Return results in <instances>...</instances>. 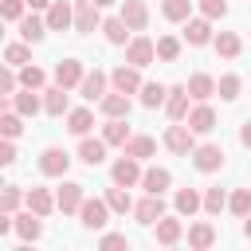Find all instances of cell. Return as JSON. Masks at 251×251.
Returning <instances> with one entry per match:
<instances>
[{
    "label": "cell",
    "mask_w": 251,
    "mask_h": 251,
    "mask_svg": "<svg viewBox=\"0 0 251 251\" xmlns=\"http://www.w3.org/2000/svg\"><path fill=\"white\" fill-rule=\"evenodd\" d=\"M8 106H12L16 114H24V118H35V114L43 110V98H39V90L24 86L20 94H12V98H8Z\"/></svg>",
    "instance_id": "8fae6325"
},
{
    "label": "cell",
    "mask_w": 251,
    "mask_h": 251,
    "mask_svg": "<svg viewBox=\"0 0 251 251\" xmlns=\"http://www.w3.org/2000/svg\"><path fill=\"white\" fill-rule=\"evenodd\" d=\"M90 126H94V114H90L86 106H78V110H71V114H67V129H71L75 137H86V133H90Z\"/></svg>",
    "instance_id": "f1b7e54d"
},
{
    "label": "cell",
    "mask_w": 251,
    "mask_h": 251,
    "mask_svg": "<svg viewBox=\"0 0 251 251\" xmlns=\"http://www.w3.org/2000/svg\"><path fill=\"white\" fill-rule=\"evenodd\" d=\"M188 94H192L196 102H208V98L216 94V78H212V75H192V78H188Z\"/></svg>",
    "instance_id": "d6a6232c"
},
{
    "label": "cell",
    "mask_w": 251,
    "mask_h": 251,
    "mask_svg": "<svg viewBox=\"0 0 251 251\" xmlns=\"http://www.w3.org/2000/svg\"><path fill=\"white\" fill-rule=\"evenodd\" d=\"M102 31H106V39H110L114 47H122V43H126V31H129V24H126L122 16H110V20H102Z\"/></svg>",
    "instance_id": "8d00e7d4"
},
{
    "label": "cell",
    "mask_w": 251,
    "mask_h": 251,
    "mask_svg": "<svg viewBox=\"0 0 251 251\" xmlns=\"http://www.w3.org/2000/svg\"><path fill=\"white\" fill-rule=\"evenodd\" d=\"M165 149L169 153H176V157H192V149H196V133H192V126L184 122H176V126H169L165 129Z\"/></svg>",
    "instance_id": "6da1fadb"
},
{
    "label": "cell",
    "mask_w": 251,
    "mask_h": 251,
    "mask_svg": "<svg viewBox=\"0 0 251 251\" xmlns=\"http://www.w3.org/2000/svg\"><path fill=\"white\" fill-rule=\"evenodd\" d=\"M243 51V39L235 35V31H220L216 35V55H224V59H235Z\"/></svg>",
    "instance_id": "e575fe53"
},
{
    "label": "cell",
    "mask_w": 251,
    "mask_h": 251,
    "mask_svg": "<svg viewBox=\"0 0 251 251\" xmlns=\"http://www.w3.org/2000/svg\"><path fill=\"white\" fill-rule=\"evenodd\" d=\"M67 169H71V157H67L59 145H47V149L39 153V173H43V176H67Z\"/></svg>",
    "instance_id": "5b68a950"
},
{
    "label": "cell",
    "mask_w": 251,
    "mask_h": 251,
    "mask_svg": "<svg viewBox=\"0 0 251 251\" xmlns=\"http://www.w3.org/2000/svg\"><path fill=\"white\" fill-rule=\"evenodd\" d=\"M239 75H220V82H216V94L224 98V102H231V98H239Z\"/></svg>",
    "instance_id": "60d3db41"
},
{
    "label": "cell",
    "mask_w": 251,
    "mask_h": 251,
    "mask_svg": "<svg viewBox=\"0 0 251 251\" xmlns=\"http://www.w3.org/2000/svg\"><path fill=\"white\" fill-rule=\"evenodd\" d=\"M78 220H82V227H90V231L106 227V224H110V204H106V196H102V200H98V196H94V200L86 196L82 208H78Z\"/></svg>",
    "instance_id": "7a4b0ae2"
},
{
    "label": "cell",
    "mask_w": 251,
    "mask_h": 251,
    "mask_svg": "<svg viewBox=\"0 0 251 251\" xmlns=\"http://www.w3.org/2000/svg\"><path fill=\"white\" fill-rule=\"evenodd\" d=\"M180 235H184V224H180L176 216H161V220H157V243H161V247L180 243Z\"/></svg>",
    "instance_id": "44dd1931"
},
{
    "label": "cell",
    "mask_w": 251,
    "mask_h": 251,
    "mask_svg": "<svg viewBox=\"0 0 251 251\" xmlns=\"http://www.w3.org/2000/svg\"><path fill=\"white\" fill-rule=\"evenodd\" d=\"M184 39H188L192 47H204V43L212 39V24H208V16H204V20H184Z\"/></svg>",
    "instance_id": "cb8c5ba5"
},
{
    "label": "cell",
    "mask_w": 251,
    "mask_h": 251,
    "mask_svg": "<svg viewBox=\"0 0 251 251\" xmlns=\"http://www.w3.org/2000/svg\"><path fill=\"white\" fill-rule=\"evenodd\" d=\"M16 86H20V75H16V71H12V63H8V67H4V75H0V94H8V98H12V94H16Z\"/></svg>",
    "instance_id": "7dc6e473"
},
{
    "label": "cell",
    "mask_w": 251,
    "mask_h": 251,
    "mask_svg": "<svg viewBox=\"0 0 251 251\" xmlns=\"http://www.w3.org/2000/svg\"><path fill=\"white\" fill-rule=\"evenodd\" d=\"M137 94H141V106H145V110H157V106L169 98V86H161V82H145Z\"/></svg>",
    "instance_id": "d590c367"
},
{
    "label": "cell",
    "mask_w": 251,
    "mask_h": 251,
    "mask_svg": "<svg viewBox=\"0 0 251 251\" xmlns=\"http://www.w3.org/2000/svg\"><path fill=\"white\" fill-rule=\"evenodd\" d=\"M24 196H27V192H20L16 184H8V188H4V196H0V212H16Z\"/></svg>",
    "instance_id": "f6af8a7d"
},
{
    "label": "cell",
    "mask_w": 251,
    "mask_h": 251,
    "mask_svg": "<svg viewBox=\"0 0 251 251\" xmlns=\"http://www.w3.org/2000/svg\"><path fill=\"white\" fill-rule=\"evenodd\" d=\"M153 59H157V43L145 39V35H133L129 47H126V63H133V67H149Z\"/></svg>",
    "instance_id": "52a82bcc"
},
{
    "label": "cell",
    "mask_w": 251,
    "mask_h": 251,
    "mask_svg": "<svg viewBox=\"0 0 251 251\" xmlns=\"http://www.w3.org/2000/svg\"><path fill=\"white\" fill-rule=\"evenodd\" d=\"M78 94H82L86 102H102V98H106V75H102V71H90V75L78 82Z\"/></svg>",
    "instance_id": "7402d4cb"
},
{
    "label": "cell",
    "mask_w": 251,
    "mask_h": 251,
    "mask_svg": "<svg viewBox=\"0 0 251 251\" xmlns=\"http://www.w3.org/2000/svg\"><path fill=\"white\" fill-rule=\"evenodd\" d=\"M126 153H129V157H137V161H145V157H153V153H157V141H153L149 133H133V137L126 141Z\"/></svg>",
    "instance_id": "4dcf8cb0"
},
{
    "label": "cell",
    "mask_w": 251,
    "mask_h": 251,
    "mask_svg": "<svg viewBox=\"0 0 251 251\" xmlns=\"http://www.w3.org/2000/svg\"><path fill=\"white\" fill-rule=\"evenodd\" d=\"M47 31H51V27H47V16H35V8H31L24 20H20V35H24L27 43H39Z\"/></svg>",
    "instance_id": "d6986e66"
},
{
    "label": "cell",
    "mask_w": 251,
    "mask_h": 251,
    "mask_svg": "<svg viewBox=\"0 0 251 251\" xmlns=\"http://www.w3.org/2000/svg\"><path fill=\"white\" fill-rule=\"evenodd\" d=\"M188 86H169V98H165V110H169V118L173 122H184L188 118Z\"/></svg>",
    "instance_id": "e0dca14e"
},
{
    "label": "cell",
    "mask_w": 251,
    "mask_h": 251,
    "mask_svg": "<svg viewBox=\"0 0 251 251\" xmlns=\"http://www.w3.org/2000/svg\"><path fill=\"white\" fill-rule=\"evenodd\" d=\"M47 27H51V31H67V27H75V4L55 0V4L47 8Z\"/></svg>",
    "instance_id": "4fadbf2b"
},
{
    "label": "cell",
    "mask_w": 251,
    "mask_h": 251,
    "mask_svg": "<svg viewBox=\"0 0 251 251\" xmlns=\"http://www.w3.org/2000/svg\"><path fill=\"white\" fill-rule=\"evenodd\" d=\"M173 208H176V216H196V212L204 208V196H200L196 188H176Z\"/></svg>",
    "instance_id": "ffe728a7"
},
{
    "label": "cell",
    "mask_w": 251,
    "mask_h": 251,
    "mask_svg": "<svg viewBox=\"0 0 251 251\" xmlns=\"http://www.w3.org/2000/svg\"><path fill=\"white\" fill-rule=\"evenodd\" d=\"M106 204H110V212H118V216L133 212V200H129V188H126V184H114V188H106Z\"/></svg>",
    "instance_id": "1f68e13d"
},
{
    "label": "cell",
    "mask_w": 251,
    "mask_h": 251,
    "mask_svg": "<svg viewBox=\"0 0 251 251\" xmlns=\"http://www.w3.org/2000/svg\"><path fill=\"white\" fill-rule=\"evenodd\" d=\"M184 122L192 126V133H212V129H216V110H212L208 102H196Z\"/></svg>",
    "instance_id": "5bb4252c"
},
{
    "label": "cell",
    "mask_w": 251,
    "mask_h": 251,
    "mask_svg": "<svg viewBox=\"0 0 251 251\" xmlns=\"http://www.w3.org/2000/svg\"><path fill=\"white\" fill-rule=\"evenodd\" d=\"M161 16L173 24H184L192 16V0H161Z\"/></svg>",
    "instance_id": "836d02e7"
},
{
    "label": "cell",
    "mask_w": 251,
    "mask_h": 251,
    "mask_svg": "<svg viewBox=\"0 0 251 251\" xmlns=\"http://www.w3.org/2000/svg\"><path fill=\"white\" fill-rule=\"evenodd\" d=\"M176 55H180V39H176V35H161V39H157V59L173 63Z\"/></svg>",
    "instance_id": "ee69618b"
},
{
    "label": "cell",
    "mask_w": 251,
    "mask_h": 251,
    "mask_svg": "<svg viewBox=\"0 0 251 251\" xmlns=\"http://www.w3.org/2000/svg\"><path fill=\"white\" fill-rule=\"evenodd\" d=\"M102 137H106V145H122V149H126V141H129L133 133H129L126 118H110V122H106V129H102Z\"/></svg>",
    "instance_id": "f546056e"
},
{
    "label": "cell",
    "mask_w": 251,
    "mask_h": 251,
    "mask_svg": "<svg viewBox=\"0 0 251 251\" xmlns=\"http://www.w3.org/2000/svg\"><path fill=\"white\" fill-rule=\"evenodd\" d=\"M98 243H102V247H106V251H114V247H126V251H129V239H126V235H122V231H106V235H102V239H98Z\"/></svg>",
    "instance_id": "681fc988"
},
{
    "label": "cell",
    "mask_w": 251,
    "mask_h": 251,
    "mask_svg": "<svg viewBox=\"0 0 251 251\" xmlns=\"http://www.w3.org/2000/svg\"><path fill=\"white\" fill-rule=\"evenodd\" d=\"M137 71H141V67H133V63H122V67L110 75V86H114V90H122V94H137V90L145 86Z\"/></svg>",
    "instance_id": "ba28073f"
},
{
    "label": "cell",
    "mask_w": 251,
    "mask_h": 251,
    "mask_svg": "<svg viewBox=\"0 0 251 251\" xmlns=\"http://www.w3.org/2000/svg\"><path fill=\"white\" fill-rule=\"evenodd\" d=\"M200 12H204L208 20H220V16H227V4H224V0H200Z\"/></svg>",
    "instance_id": "c3c4849f"
},
{
    "label": "cell",
    "mask_w": 251,
    "mask_h": 251,
    "mask_svg": "<svg viewBox=\"0 0 251 251\" xmlns=\"http://www.w3.org/2000/svg\"><path fill=\"white\" fill-rule=\"evenodd\" d=\"M43 82H47V75L35 67V63H27V67H20V86H31V90H43Z\"/></svg>",
    "instance_id": "ab89813d"
},
{
    "label": "cell",
    "mask_w": 251,
    "mask_h": 251,
    "mask_svg": "<svg viewBox=\"0 0 251 251\" xmlns=\"http://www.w3.org/2000/svg\"><path fill=\"white\" fill-rule=\"evenodd\" d=\"M212 243H216V227H212V224H204V220H200V224H192V227H188V247L208 251Z\"/></svg>",
    "instance_id": "4316f807"
},
{
    "label": "cell",
    "mask_w": 251,
    "mask_h": 251,
    "mask_svg": "<svg viewBox=\"0 0 251 251\" xmlns=\"http://www.w3.org/2000/svg\"><path fill=\"white\" fill-rule=\"evenodd\" d=\"M239 145H243V149H251V122H243V126H239Z\"/></svg>",
    "instance_id": "816d5d0a"
},
{
    "label": "cell",
    "mask_w": 251,
    "mask_h": 251,
    "mask_svg": "<svg viewBox=\"0 0 251 251\" xmlns=\"http://www.w3.org/2000/svg\"><path fill=\"white\" fill-rule=\"evenodd\" d=\"M24 204H27L31 212H39V216H51V212L59 208V204H55V196H51L47 188H31V192L24 196Z\"/></svg>",
    "instance_id": "484cf974"
},
{
    "label": "cell",
    "mask_w": 251,
    "mask_h": 251,
    "mask_svg": "<svg viewBox=\"0 0 251 251\" xmlns=\"http://www.w3.org/2000/svg\"><path fill=\"white\" fill-rule=\"evenodd\" d=\"M110 176H114V184H126V188H133V184H141V161L126 153V157H118V161H114Z\"/></svg>",
    "instance_id": "8992f818"
},
{
    "label": "cell",
    "mask_w": 251,
    "mask_h": 251,
    "mask_svg": "<svg viewBox=\"0 0 251 251\" xmlns=\"http://www.w3.org/2000/svg\"><path fill=\"white\" fill-rule=\"evenodd\" d=\"M94 27H102L98 4H94V0H75V31L86 35V31H94Z\"/></svg>",
    "instance_id": "30bf717a"
},
{
    "label": "cell",
    "mask_w": 251,
    "mask_h": 251,
    "mask_svg": "<svg viewBox=\"0 0 251 251\" xmlns=\"http://www.w3.org/2000/svg\"><path fill=\"white\" fill-rule=\"evenodd\" d=\"M102 114L106 118H129V94H122V90L106 94L102 98Z\"/></svg>",
    "instance_id": "83f0119b"
},
{
    "label": "cell",
    "mask_w": 251,
    "mask_h": 251,
    "mask_svg": "<svg viewBox=\"0 0 251 251\" xmlns=\"http://www.w3.org/2000/svg\"><path fill=\"white\" fill-rule=\"evenodd\" d=\"M122 20L129 24V31H145L149 24V8L141 0H122Z\"/></svg>",
    "instance_id": "ac0fdd59"
},
{
    "label": "cell",
    "mask_w": 251,
    "mask_h": 251,
    "mask_svg": "<svg viewBox=\"0 0 251 251\" xmlns=\"http://www.w3.org/2000/svg\"><path fill=\"white\" fill-rule=\"evenodd\" d=\"M43 110L51 114V118H63V114H71V98H67V86H51V90H43Z\"/></svg>",
    "instance_id": "2e32d148"
},
{
    "label": "cell",
    "mask_w": 251,
    "mask_h": 251,
    "mask_svg": "<svg viewBox=\"0 0 251 251\" xmlns=\"http://www.w3.org/2000/svg\"><path fill=\"white\" fill-rule=\"evenodd\" d=\"M0 133H4V137H12V141H16V137H20V133H24V114H16V110H12V106H8V114H4V118H0Z\"/></svg>",
    "instance_id": "f35d334b"
},
{
    "label": "cell",
    "mask_w": 251,
    "mask_h": 251,
    "mask_svg": "<svg viewBox=\"0 0 251 251\" xmlns=\"http://www.w3.org/2000/svg\"><path fill=\"white\" fill-rule=\"evenodd\" d=\"M224 161H227L224 145H196L192 149V165L200 173H216V169H224Z\"/></svg>",
    "instance_id": "277c9868"
},
{
    "label": "cell",
    "mask_w": 251,
    "mask_h": 251,
    "mask_svg": "<svg viewBox=\"0 0 251 251\" xmlns=\"http://www.w3.org/2000/svg\"><path fill=\"white\" fill-rule=\"evenodd\" d=\"M82 78H86V71H82V63H78V59H63V63L55 67V82H59V86H67V90H75Z\"/></svg>",
    "instance_id": "9a60e30c"
},
{
    "label": "cell",
    "mask_w": 251,
    "mask_h": 251,
    "mask_svg": "<svg viewBox=\"0 0 251 251\" xmlns=\"http://www.w3.org/2000/svg\"><path fill=\"white\" fill-rule=\"evenodd\" d=\"M224 208H227V192H224V188H208V192H204V212H208V216H220Z\"/></svg>",
    "instance_id": "b9f144b4"
},
{
    "label": "cell",
    "mask_w": 251,
    "mask_h": 251,
    "mask_svg": "<svg viewBox=\"0 0 251 251\" xmlns=\"http://www.w3.org/2000/svg\"><path fill=\"white\" fill-rule=\"evenodd\" d=\"M243 235H247V239H251V212H247V216H243Z\"/></svg>",
    "instance_id": "db71d44e"
},
{
    "label": "cell",
    "mask_w": 251,
    "mask_h": 251,
    "mask_svg": "<svg viewBox=\"0 0 251 251\" xmlns=\"http://www.w3.org/2000/svg\"><path fill=\"white\" fill-rule=\"evenodd\" d=\"M4 63H12V67H27V63H31V47H27V39H24V43H8V47H4Z\"/></svg>",
    "instance_id": "74e56055"
},
{
    "label": "cell",
    "mask_w": 251,
    "mask_h": 251,
    "mask_svg": "<svg viewBox=\"0 0 251 251\" xmlns=\"http://www.w3.org/2000/svg\"><path fill=\"white\" fill-rule=\"evenodd\" d=\"M78 161H82V165H90V169H94V165H102V161H106V137H102V141L82 137V141H78Z\"/></svg>",
    "instance_id": "603a6c76"
},
{
    "label": "cell",
    "mask_w": 251,
    "mask_h": 251,
    "mask_svg": "<svg viewBox=\"0 0 251 251\" xmlns=\"http://www.w3.org/2000/svg\"><path fill=\"white\" fill-rule=\"evenodd\" d=\"M227 208H231V212L243 220V216L251 212V188H235V192L227 196Z\"/></svg>",
    "instance_id": "7bdbcfd3"
},
{
    "label": "cell",
    "mask_w": 251,
    "mask_h": 251,
    "mask_svg": "<svg viewBox=\"0 0 251 251\" xmlns=\"http://www.w3.org/2000/svg\"><path fill=\"white\" fill-rule=\"evenodd\" d=\"M82 200H86V184H78V180H63V188L55 192V204H59V212H63V216L78 212V208H82Z\"/></svg>",
    "instance_id": "3957f363"
},
{
    "label": "cell",
    "mask_w": 251,
    "mask_h": 251,
    "mask_svg": "<svg viewBox=\"0 0 251 251\" xmlns=\"http://www.w3.org/2000/svg\"><path fill=\"white\" fill-rule=\"evenodd\" d=\"M133 216H137V224H157L161 216H165V200H161V192H145V200H137L133 204Z\"/></svg>",
    "instance_id": "9c48e42d"
},
{
    "label": "cell",
    "mask_w": 251,
    "mask_h": 251,
    "mask_svg": "<svg viewBox=\"0 0 251 251\" xmlns=\"http://www.w3.org/2000/svg\"><path fill=\"white\" fill-rule=\"evenodd\" d=\"M16 161V145H12V137H4V145H0V165H12Z\"/></svg>",
    "instance_id": "f907efd6"
},
{
    "label": "cell",
    "mask_w": 251,
    "mask_h": 251,
    "mask_svg": "<svg viewBox=\"0 0 251 251\" xmlns=\"http://www.w3.org/2000/svg\"><path fill=\"white\" fill-rule=\"evenodd\" d=\"M94 4H98V8H106V4H114V0H94Z\"/></svg>",
    "instance_id": "11a10c76"
},
{
    "label": "cell",
    "mask_w": 251,
    "mask_h": 251,
    "mask_svg": "<svg viewBox=\"0 0 251 251\" xmlns=\"http://www.w3.org/2000/svg\"><path fill=\"white\" fill-rule=\"evenodd\" d=\"M24 8H27V0H4V4H0L4 20H12V24H20V20H24Z\"/></svg>",
    "instance_id": "bcb514c9"
},
{
    "label": "cell",
    "mask_w": 251,
    "mask_h": 251,
    "mask_svg": "<svg viewBox=\"0 0 251 251\" xmlns=\"http://www.w3.org/2000/svg\"><path fill=\"white\" fill-rule=\"evenodd\" d=\"M169 184H173V173H169V169H157V165H153V169L141 173V188H145V192H165Z\"/></svg>",
    "instance_id": "d4e9b609"
},
{
    "label": "cell",
    "mask_w": 251,
    "mask_h": 251,
    "mask_svg": "<svg viewBox=\"0 0 251 251\" xmlns=\"http://www.w3.org/2000/svg\"><path fill=\"white\" fill-rule=\"evenodd\" d=\"M16 235H20L24 243H35V239L43 235V216H39V212H31V208H27V212H20V216H16Z\"/></svg>",
    "instance_id": "7c38bea8"
},
{
    "label": "cell",
    "mask_w": 251,
    "mask_h": 251,
    "mask_svg": "<svg viewBox=\"0 0 251 251\" xmlns=\"http://www.w3.org/2000/svg\"><path fill=\"white\" fill-rule=\"evenodd\" d=\"M51 4H55V0H27V8H35V12H39V8H43V12H47V8H51Z\"/></svg>",
    "instance_id": "f5cc1de1"
}]
</instances>
